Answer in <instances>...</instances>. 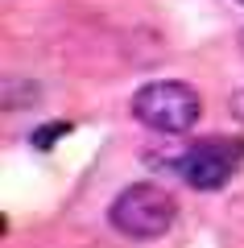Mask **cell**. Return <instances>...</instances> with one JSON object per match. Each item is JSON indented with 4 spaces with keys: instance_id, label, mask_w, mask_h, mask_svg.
<instances>
[{
    "instance_id": "obj_4",
    "label": "cell",
    "mask_w": 244,
    "mask_h": 248,
    "mask_svg": "<svg viewBox=\"0 0 244 248\" xmlns=\"http://www.w3.org/2000/svg\"><path fill=\"white\" fill-rule=\"evenodd\" d=\"M240 4H244V0H240Z\"/></svg>"
},
{
    "instance_id": "obj_1",
    "label": "cell",
    "mask_w": 244,
    "mask_h": 248,
    "mask_svg": "<svg viewBox=\"0 0 244 248\" xmlns=\"http://www.w3.org/2000/svg\"><path fill=\"white\" fill-rule=\"evenodd\" d=\"M108 219H112V228L120 232V236H129V240H157V236H166V232L174 228L178 203H174V195H170L166 186L137 182V186H129V190H120V195L112 199Z\"/></svg>"
},
{
    "instance_id": "obj_2",
    "label": "cell",
    "mask_w": 244,
    "mask_h": 248,
    "mask_svg": "<svg viewBox=\"0 0 244 248\" xmlns=\"http://www.w3.org/2000/svg\"><path fill=\"white\" fill-rule=\"evenodd\" d=\"M132 116H137L145 128L153 133H166V137H182L191 133L203 116V99L191 83H178V79H157L145 83V87L132 95Z\"/></svg>"
},
{
    "instance_id": "obj_3",
    "label": "cell",
    "mask_w": 244,
    "mask_h": 248,
    "mask_svg": "<svg viewBox=\"0 0 244 248\" xmlns=\"http://www.w3.org/2000/svg\"><path fill=\"white\" fill-rule=\"evenodd\" d=\"M244 161V141H228V137H207L182 149L178 157V174L186 178L191 190H219L232 182V174Z\"/></svg>"
}]
</instances>
